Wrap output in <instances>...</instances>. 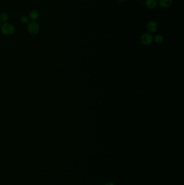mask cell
<instances>
[{
    "label": "cell",
    "instance_id": "1",
    "mask_svg": "<svg viewBox=\"0 0 184 185\" xmlns=\"http://www.w3.org/2000/svg\"><path fill=\"white\" fill-rule=\"evenodd\" d=\"M1 32L5 35H11L14 34L15 27L12 24L5 23L1 27Z\"/></svg>",
    "mask_w": 184,
    "mask_h": 185
},
{
    "label": "cell",
    "instance_id": "2",
    "mask_svg": "<svg viewBox=\"0 0 184 185\" xmlns=\"http://www.w3.org/2000/svg\"><path fill=\"white\" fill-rule=\"evenodd\" d=\"M27 30L29 34L32 35H35L40 30V25L35 21H32L29 23L27 26Z\"/></svg>",
    "mask_w": 184,
    "mask_h": 185
},
{
    "label": "cell",
    "instance_id": "3",
    "mask_svg": "<svg viewBox=\"0 0 184 185\" xmlns=\"http://www.w3.org/2000/svg\"><path fill=\"white\" fill-rule=\"evenodd\" d=\"M153 40V36L150 33H144L140 37V42L144 45H150Z\"/></svg>",
    "mask_w": 184,
    "mask_h": 185
},
{
    "label": "cell",
    "instance_id": "4",
    "mask_svg": "<svg viewBox=\"0 0 184 185\" xmlns=\"http://www.w3.org/2000/svg\"><path fill=\"white\" fill-rule=\"evenodd\" d=\"M147 31L150 33H154L158 29L157 23L154 21H150L147 23L146 26Z\"/></svg>",
    "mask_w": 184,
    "mask_h": 185
},
{
    "label": "cell",
    "instance_id": "5",
    "mask_svg": "<svg viewBox=\"0 0 184 185\" xmlns=\"http://www.w3.org/2000/svg\"><path fill=\"white\" fill-rule=\"evenodd\" d=\"M172 3V0H159V5L163 8H169Z\"/></svg>",
    "mask_w": 184,
    "mask_h": 185
},
{
    "label": "cell",
    "instance_id": "6",
    "mask_svg": "<svg viewBox=\"0 0 184 185\" xmlns=\"http://www.w3.org/2000/svg\"><path fill=\"white\" fill-rule=\"evenodd\" d=\"M158 5L156 0H146L145 2V5L148 9H153L156 7Z\"/></svg>",
    "mask_w": 184,
    "mask_h": 185
},
{
    "label": "cell",
    "instance_id": "7",
    "mask_svg": "<svg viewBox=\"0 0 184 185\" xmlns=\"http://www.w3.org/2000/svg\"><path fill=\"white\" fill-rule=\"evenodd\" d=\"M40 16V13L37 10H34L29 13V18L32 20L35 21L37 20Z\"/></svg>",
    "mask_w": 184,
    "mask_h": 185
},
{
    "label": "cell",
    "instance_id": "8",
    "mask_svg": "<svg viewBox=\"0 0 184 185\" xmlns=\"http://www.w3.org/2000/svg\"><path fill=\"white\" fill-rule=\"evenodd\" d=\"M154 40L158 44H161L164 41L163 37L160 35H156L154 37Z\"/></svg>",
    "mask_w": 184,
    "mask_h": 185
},
{
    "label": "cell",
    "instance_id": "9",
    "mask_svg": "<svg viewBox=\"0 0 184 185\" xmlns=\"http://www.w3.org/2000/svg\"><path fill=\"white\" fill-rule=\"evenodd\" d=\"M0 20L3 22H7L8 20V15L5 12L2 13L0 15Z\"/></svg>",
    "mask_w": 184,
    "mask_h": 185
},
{
    "label": "cell",
    "instance_id": "10",
    "mask_svg": "<svg viewBox=\"0 0 184 185\" xmlns=\"http://www.w3.org/2000/svg\"><path fill=\"white\" fill-rule=\"evenodd\" d=\"M20 21L23 24H27L29 22V18L27 16L23 15L20 18Z\"/></svg>",
    "mask_w": 184,
    "mask_h": 185
},
{
    "label": "cell",
    "instance_id": "11",
    "mask_svg": "<svg viewBox=\"0 0 184 185\" xmlns=\"http://www.w3.org/2000/svg\"><path fill=\"white\" fill-rule=\"evenodd\" d=\"M104 185H115L114 184H113V183H112V182H108V183H107V184H105Z\"/></svg>",
    "mask_w": 184,
    "mask_h": 185
},
{
    "label": "cell",
    "instance_id": "12",
    "mask_svg": "<svg viewBox=\"0 0 184 185\" xmlns=\"http://www.w3.org/2000/svg\"><path fill=\"white\" fill-rule=\"evenodd\" d=\"M118 1H120V2H125V1H126V0H118Z\"/></svg>",
    "mask_w": 184,
    "mask_h": 185
},
{
    "label": "cell",
    "instance_id": "13",
    "mask_svg": "<svg viewBox=\"0 0 184 185\" xmlns=\"http://www.w3.org/2000/svg\"><path fill=\"white\" fill-rule=\"evenodd\" d=\"M1 21H0V26H1Z\"/></svg>",
    "mask_w": 184,
    "mask_h": 185
}]
</instances>
